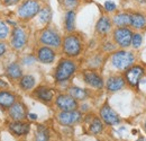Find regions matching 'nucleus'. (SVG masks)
I'll return each instance as SVG.
<instances>
[{
    "mask_svg": "<svg viewBox=\"0 0 146 141\" xmlns=\"http://www.w3.org/2000/svg\"><path fill=\"white\" fill-rule=\"evenodd\" d=\"M76 71V64L75 62L70 60V59H63L60 61V63L57 64L56 67V70H55V80L57 83H63V81H66L69 80L74 72Z\"/></svg>",
    "mask_w": 146,
    "mask_h": 141,
    "instance_id": "f257e3e1",
    "label": "nucleus"
},
{
    "mask_svg": "<svg viewBox=\"0 0 146 141\" xmlns=\"http://www.w3.org/2000/svg\"><path fill=\"white\" fill-rule=\"evenodd\" d=\"M62 46H63V52L70 58L78 56L82 50L81 40L75 34H70V35L65 36L63 40Z\"/></svg>",
    "mask_w": 146,
    "mask_h": 141,
    "instance_id": "f03ea898",
    "label": "nucleus"
},
{
    "mask_svg": "<svg viewBox=\"0 0 146 141\" xmlns=\"http://www.w3.org/2000/svg\"><path fill=\"white\" fill-rule=\"evenodd\" d=\"M135 61V56L134 54L128 51H124V50H120V51H117L112 54L111 56V62H112V66L119 70H126L129 67L133 66Z\"/></svg>",
    "mask_w": 146,
    "mask_h": 141,
    "instance_id": "7ed1b4c3",
    "label": "nucleus"
},
{
    "mask_svg": "<svg viewBox=\"0 0 146 141\" xmlns=\"http://www.w3.org/2000/svg\"><path fill=\"white\" fill-rule=\"evenodd\" d=\"M40 5L37 0H25L19 6L17 14L21 19L28 20L31 18L35 17L40 10Z\"/></svg>",
    "mask_w": 146,
    "mask_h": 141,
    "instance_id": "20e7f679",
    "label": "nucleus"
},
{
    "mask_svg": "<svg viewBox=\"0 0 146 141\" xmlns=\"http://www.w3.org/2000/svg\"><path fill=\"white\" fill-rule=\"evenodd\" d=\"M39 41H40V43H43L44 45L50 46V48H58L61 45V43H62L61 36L58 35L57 32H55L54 30H52V28L44 30L40 33Z\"/></svg>",
    "mask_w": 146,
    "mask_h": 141,
    "instance_id": "39448f33",
    "label": "nucleus"
},
{
    "mask_svg": "<svg viewBox=\"0 0 146 141\" xmlns=\"http://www.w3.org/2000/svg\"><path fill=\"white\" fill-rule=\"evenodd\" d=\"M133 32L127 27H118L113 31V40L120 48H127L131 44Z\"/></svg>",
    "mask_w": 146,
    "mask_h": 141,
    "instance_id": "423d86ee",
    "label": "nucleus"
},
{
    "mask_svg": "<svg viewBox=\"0 0 146 141\" xmlns=\"http://www.w3.org/2000/svg\"><path fill=\"white\" fill-rule=\"evenodd\" d=\"M82 119L81 112L74 109V111H62L57 114V121L62 125H73V124L80 122Z\"/></svg>",
    "mask_w": 146,
    "mask_h": 141,
    "instance_id": "0eeeda50",
    "label": "nucleus"
},
{
    "mask_svg": "<svg viewBox=\"0 0 146 141\" xmlns=\"http://www.w3.org/2000/svg\"><path fill=\"white\" fill-rule=\"evenodd\" d=\"M56 106L61 111H74L78 108V101L69 94H60L55 99Z\"/></svg>",
    "mask_w": 146,
    "mask_h": 141,
    "instance_id": "6e6552de",
    "label": "nucleus"
},
{
    "mask_svg": "<svg viewBox=\"0 0 146 141\" xmlns=\"http://www.w3.org/2000/svg\"><path fill=\"white\" fill-rule=\"evenodd\" d=\"M10 43H11V46L15 50H21L27 43V34H26V32L20 27H15L13 30V32H11Z\"/></svg>",
    "mask_w": 146,
    "mask_h": 141,
    "instance_id": "1a4fd4ad",
    "label": "nucleus"
},
{
    "mask_svg": "<svg viewBox=\"0 0 146 141\" xmlns=\"http://www.w3.org/2000/svg\"><path fill=\"white\" fill-rule=\"evenodd\" d=\"M8 115L13 121H23L27 116V107L21 102H15L8 108Z\"/></svg>",
    "mask_w": 146,
    "mask_h": 141,
    "instance_id": "9d476101",
    "label": "nucleus"
},
{
    "mask_svg": "<svg viewBox=\"0 0 146 141\" xmlns=\"http://www.w3.org/2000/svg\"><path fill=\"white\" fill-rule=\"evenodd\" d=\"M100 117L105 123L108 124V125H116V124L120 122L119 115L108 104H105L100 108Z\"/></svg>",
    "mask_w": 146,
    "mask_h": 141,
    "instance_id": "9b49d317",
    "label": "nucleus"
},
{
    "mask_svg": "<svg viewBox=\"0 0 146 141\" xmlns=\"http://www.w3.org/2000/svg\"><path fill=\"white\" fill-rule=\"evenodd\" d=\"M144 73V69L139 66H133V67H129L126 72H125V78H126V81L130 86L133 87H136L138 84H139V80L142 78Z\"/></svg>",
    "mask_w": 146,
    "mask_h": 141,
    "instance_id": "f8f14e48",
    "label": "nucleus"
},
{
    "mask_svg": "<svg viewBox=\"0 0 146 141\" xmlns=\"http://www.w3.org/2000/svg\"><path fill=\"white\" fill-rule=\"evenodd\" d=\"M83 79H84L86 84H88L89 86H91L93 88L101 89L104 87V79L94 71H84L83 72Z\"/></svg>",
    "mask_w": 146,
    "mask_h": 141,
    "instance_id": "ddd939ff",
    "label": "nucleus"
},
{
    "mask_svg": "<svg viewBox=\"0 0 146 141\" xmlns=\"http://www.w3.org/2000/svg\"><path fill=\"white\" fill-rule=\"evenodd\" d=\"M37 59L45 64H50L55 60L54 50L50 46H42L37 50Z\"/></svg>",
    "mask_w": 146,
    "mask_h": 141,
    "instance_id": "4468645a",
    "label": "nucleus"
},
{
    "mask_svg": "<svg viewBox=\"0 0 146 141\" xmlns=\"http://www.w3.org/2000/svg\"><path fill=\"white\" fill-rule=\"evenodd\" d=\"M124 86H125V79L121 76H111L106 83V87L111 93L120 90Z\"/></svg>",
    "mask_w": 146,
    "mask_h": 141,
    "instance_id": "2eb2a0df",
    "label": "nucleus"
},
{
    "mask_svg": "<svg viewBox=\"0 0 146 141\" xmlns=\"http://www.w3.org/2000/svg\"><path fill=\"white\" fill-rule=\"evenodd\" d=\"M34 95L35 97L38 98L39 101L42 102H45V103H50L53 97H54V94H53V90L51 88H47V87H44V86H40L34 90Z\"/></svg>",
    "mask_w": 146,
    "mask_h": 141,
    "instance_id": "dca6fc26",
    "label": "nucleus"
},
{
    "mask_svg": "<svg viewBox=\"0 0 146 141\" xmlns=\"http://www.w3.org/2000/svg\"><path fill=\"white\" fill-rule=\"evenodd\" d=\"M16 102L15 94L8 90H0V107L3 109H8L10 106Z\"/></svg>",
    "mask_w": 146,
    "mask_h": 141,
    "instance_id": "f3484780",
    "label": "nucleus"
},
{
    "mask_svg": "<svg viewBox=\"0 0 146 141\" xmlns=\"http://www.w3.org/2000/svg\"><path fill=\"white\" fill-rule=\"evenodd\" d=\"M9 130L15 136H24L29 132V124L23 121H14L9 124Z\"/></svg>",
    "mask_w": 146,
    "mask_h": 141,
    "instance_id": "a211bd4d",
    "label": "nucleus"
},
{
    "mask_svg": "<svg viewBox=\"0 0 146 141\" xmlns=\"http://www.w3.org/2000/svg\"><path fill=\"white\" fill-rule=\"evenodd\" d=\"M110 30H111V21H110L109 17L101 16L99 18V20L97 21V25H96L97 33H99L100 35H105L109 32Z\"/></svg>",
    "mask_w": 146,
    "mask_h": 141,
    "instance_id": "6ab92c4d",
    "label": "nucleus"
},
{
    "mask_svg": "<svg viewBox=\"0 0 146 141\" xmlns=\"http://www.w3.org/2000/svg\"><path fill=\"white\" fill-rule=\"evenodd\" d=\"M6 73H7V76H8L10 79H14V80L20 79V78L23 77L21 68H20V66H19L18 63H16V62H13V63H10V64L7 67Z\"/></svg>",
    "mask_w": 146,
    "mask_h": 141,
    "instance_id": "aec40b11",
    "label": "nucleus"
},
{
    "mask_svg": "<svg viewBox=\"0 0 146 141\" xmlns=\"http://www.w3.org/2000/svg\"><path fill=\"white\" fill-rule=\"evenodd\" d=\"M130 25L136 30L143 28L146 25V17L142 14H138V13L130 14Z\"/></svg>",
    "mask_w": 146,
    "mask_h": 141,
    "instance_id": "412c9836",
    "label": "nucleus"
},
{
    "mask_svg": "<svg viewBox=\"0 0 146 141\" xmlns=\"http://www.w3.org/2000/svg\"><path fill=\"white\" fill-rule=\"evenodd\" d=\"M112 21L118 27H126L128 25H130V15L126 13H119L113 16Z\"/></svg>",
    "mask_w": 146,
    "mask_h": 141,
    "instance_id": "4be33fe9",
    "label": "nucleus"
},
{
    "mask_svg": "<svg viewBox=\"0 0 146 141\" xmlns=\"http://www.w3.org/2000/svg\"><path fill=\"white\" fill-rule=\"evenodd\" d=\"M88 129H89V132L92 134H99L104 130V124L99 117L92 116L90 122H89V125H88Z\"/></svg>",
    "mask_w": 146,
    "mask_h": 141,
    "instance_id": "5701e85b",
    "label": "nucleus"
},
{
    "mask_svg": "<svg viewBox=\"0 0 146 141\" xmlns=\"http://www.w3.org/2000/svg\"><path fill=\"white\" fill-rule=\"evenodd\" d=\"M35 86V78L31 75H26V76H23L20 79H19V87L23 89V90H31V89L34 88Z\"/></svg>",
    "mask_w": 146,
    "mask_h": 141,
    "instance_id": "b1692460",
    "label": "nucleus"
},
{
    "mask_svg": "<svg viewBox=\"0 0 146 141\" xmlns=\"http://www.w3.org/2000/svg\"><path fill=\"white\" fill-rule=\"evenodd\" d=\"M69 95H71L74 99L76 101H84L88 97V91L84 89L76 87V86H72L69 88Z\"/></svg>",
    "mask_w": 146,
    "mask_h": 141,
    "instance_id": "393cba45",
    "label": "nucleus"
},
{
    "mask_svg": "<svg viewBox=\"0 0 146 141\" xmlns=\"http://www.w3.org/2000/svg\"><path fill=\"white\" fill-rule=\"evenodd\" d=\"M65 30L70 33L75 30V13L73 10H69L65 15Z\"/></svg>",
    "mask_w": 146,
    "mask_h": 141,
    "instance_id": "a878e982",
    "label": "nucleus"
},
{
    "mask_svg": "<svg viewBox=\"0 0 146 141\" xmlns=\"http://www.w3.org/2000/svg\"><path fill=\"white\" fill-rule=\"evenodd\" d=\"M50 132L45 125H38L36 130V141H48Z\"/></svg>",
    "mask_w": 146,
    "mask_h": 141,
    "instance_id": "bb28decb",
    "label": "nucleus"
},
{
    "mask_svg": "<svg viewBox=\"0 0 146 141\" xmlns=\"http://www.w3.org/2000/svg\"><path fill=\"white\" fill-rule=\"evenodd\" d=\"M38 17H39V20L40 23L43 24H46L51 20V17H52V14H51V9L48 7H44L39 10L38 13Z\"/></svg>",
    "mask_w": 146,
    "mask_h": 141,
    "instance_id": "cd10ccee",
    "label": "nucleus"
},
{
    "mask_svg": "<svg viewBox=\"0 0 146 141\" xmlns=\"http://www.w3.org/2000/svg\"><path fill=\"white\" fill-rule=\"evenodd\" d=\"M8 35H9V27H8V25L3 20H0V41L7 38Z\"/></svg>",
    "mask_w": 146,
    "mask_h": 141,
    "instance_id": "c85d7f7f",
    "label": "nucleus"
},
{
    "mask_svg": "<svg viewBox=\"0 0 146 141\" xmlns=\"http://www.w3.org/2000/svg\"><path fill=\"white\" fill-rule=\"evenodd\" d=\"M142 42H143V37L141 34H133L131 37V45L135 48V49H138L141 45H142Z\"/></svg>",
    "mask_w": 146,
    "mask_h": 141,
    "instance_id": "c756f323",
    "label": "nucleus"
},
{
    "mask_svg": "<svg viewBox=\"0 0 146 141\" xmlns=\"http://www.w3.org/2000/svg\"><path fill=\"white\" fill-rule=\"evenodd\" d=\"M104 7H105V9L107 10V11H113L115 9H116V5H115V2H112V1H106L105 2V5H104Z\"/></svg>",
    "mask_w": 146,
    "mask_h": 141,
    "instance_id": "7c9ffc66",
    "label": "nucleus"
},
{
    "mask_svg": "<svg viewBox=\"0 0 146 141\" xmlns=\"http://www.w3.org/2000/svg\"><path fill=\"white\" fill-rule=\"evenodd\" d=\"M34 61H35V58L32 56V55H28V56H26L25 59H23V62H24L25 64H32V63H34Z\"/></svg>",
    "mask_w": 146,
    "mask_h": 141,
    "instance_id": "2f4dec72",
    "label": "nucleus"
},
{
    "mask_svg": "<svg viewBox=\"0 0 146 141\" xmlns=\"http://www.w3.org/2000/svg\"><path fill=\"white\" fill-rule=\"evenodd\" d=\"M6 51H7V46H6V44H5L3 42L0 41V58L3 56V54L6 53Z\"/></svg>",
    "mask_w": 146,
    "mask_h": 141,
    "instance_id": "473e14b6",
    "label": "nucleus"
},
{
    "mask_svg": "<svg viewBox=\"0 0 146 141\" xmlns=\"http://www.w3.org/2000/svg\"><path fill=\"white\" fill-rule=\"evenodd\" d=\"M20 0H3V3L7 6H14L16 3H18Z\"/></svg>",
    "mask_w": 146,
    "mask_h": 141,
    "instance_id": "72a5a7b5",
    "label": "nucleus"
},
{
    "mask_svg": "<svg viewBox=\"0 0 146 141\" xmlns=\"http://www.w3.org/2000/svg\"><path fill=\"white\" fill-rule=\"evenodd\" d=\"M7 87H8V84L6 81H3L2 79H0V89L2 90L3 88H7Z\"/></svg>",
    "mask_w": 146,
    "mask_h": 141,
    "instance_id": "f704fd0d",
    "label": "nucleus"
},
{
    "mask_svg": "<svg viewBox=\"0 0 146 141\" xmlns=\"http://www.w3.org/2000/svg\"><path fill=\"white\" fill-rule=\"evenodd\" d=\"M27 116H28V119L32 120V121H35L37 119V115L36 114H33V113H32V114H27Z\"/></svg>",
    "mask_w": 146,
    "mask_h": 141,
    "instance_id": "c9c22d12",
    "label": "nucleus"
},
{
    "mask_svg": "<svg viewBox=\"0 0 146 141\" xmlns=\"http://www.w3.org/2000/svg\"><path fill=\"white\" fill-rule=\"evenodd\" d=\"M138 2H141V3H146V0H137Z\"/></svg>",
    "mask_w": 146,
    "mask_h": 141,
    "instance_id": "e433bc0d",
    "label": "nucleus"
},
{
    "mask_svg": "<svg viewBox=\"0 0 146 141\" xmlns=\"http://www.w3.org/2000/svg\"><path fill=\"white\" fill-rule=\"evenodd\" d=\"M137 141H146V139H145V138H139Z\"/></svg>",
    "mask_w": 146,
    "mask_h": 141,
    "instance_id": "4c0bfd02",
    "label": "nucleus"
},
{
    "mask_svg": "<svg viewBox=\"0 0 146 141\" xmlns=\"http://www.w3.org/2000/svg\"><path fill=\"white\" fill-rule=\"evenodd\" d=\"M144 130H145V132H146V123L144 124Z\"/></svg>",
    "mask_w": 146,
    "mask_h": 141,
    "instance_id": "58836bf2",
    "label": "nucleus"
},
{
    "mask_svg": "<svg viewBox=\"0 0 146 141\" xmlns=\"http://www.w3.org/2000/svg\"><path fill=\"white\" fill-rule=\"evenodd\" d=\"M69 1H71V2H73V1H75V0H69Z\"/></svg>",
    "mask_w": 146,
    "mask_h": 141,
    "instance_id": "ea45409f",
    "label": "nucleus"
}]
</instances>
